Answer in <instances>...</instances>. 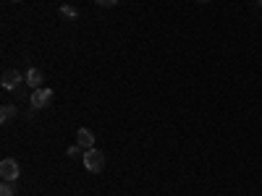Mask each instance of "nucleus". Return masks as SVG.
<instances>
[{"label":"nucleus","mask_w":262,"mask_h":196,"mask_svg":"<svg viewBox=\"0 0 262 196\" xmlns=\"http://www.w3.org/2000/svg\"><path fill=\"white\" fill-rule=\"evenodd\" d=\"M84 168L89 170V173H102L105 170V155L100 152V149H84Z\"/></svg>","instance_id":"1"},{"label":"nucleus","mask_w":262,"mask_h":196,"mask_svg":"<svg viewBox=\"0 0 262 196\" xmlns=\"http://www.w3.org/2000/svg\"><path fill=\"white\" fill-rule=\"evenodd\" d=\"M19 175H21V165L13 157H6L3 162H0V178L3 180H16Z\"/></svg>","instance_id":"2"},{"label":"nucleus","mask_w":262,"mask_h":196,"mask_svg":"<svg viewBox=\"0 0 262 196\" xmlns=\"http://www.w3.org/2000/svg\"><path fill=\"white\" fill-rule=\"evenodd\" d=\"M53 89L48 86H42V89H34V94H32V108L34 110H42V108H48V105L53 102Z\"/></svg>","instance_id":"3"},{"label":"nucleus","mask_w":262,"mask_h":196,"mask_svg":"<svg viewBox=\"0 0 262 196\" xmlns=\"http://www.w3.org/2000/svg\"><path fill=\"white\" fill-rule=\"evenodd\" d=\"M21 73L16 71V68H8V71H3V89H16L19 84H21Z\"/></svg>","instance_id":"4"},{"label":"nucleus","mask_w":262,"mask_h":196,"mask_svg":"<svg viewBox=\"0 0 262 196\" xmlns=\"http://www.w3.org/2000/svg\"><path fill=\"white\" fill-rule=\"evenodd\" d=\"M76 144H79L82 149H92L95 146V133H92L89 128H79L76 131Z\"/></svg>","instance_id":"5"},{"label":"nucleus","mask_w":262,"mask_h":196,"mask_svg":"<svg viewBox=\"0 0 262 196\" xmlns=\"http://www.w3.org/2000/svg\"><path fill=\"white\" fill-rule=\"evenodd\" d=\"M42 81H45V73L40 68H29L26 73V84L32 86V89H42Z\"/></svg>","instance_id":"6"},{"label":"nucleus","mask_w":262,"mask_h":196,"mask_svg":"<svg viewBox=\"0 0 262 196\" xmlns=\"http://www.w3.org/2000/svg\"><path fill=\"white\" fill-rule=\"evenodd\" d=\"M16 115H19V108H16V105H3V110H0V123H11Z\"/></svg>","instance_id":"7"},{"label":"nucleus","mask_w":262,"mask_h":196,"mask_svg":"<svg viewBox=\"0 0 262 196\" xmlns=\"http://www.w3.org/2000/svg\"><path fill=\"white\" fill-rule=\"evenodd\" d=\"M60 16H63L66 21H76V19H79V11L66 3V6H60Z\"/></svg>","instance_id":"8"},{"label":"nucleus","mask_w":262,"mask_h":196,"mask_svg":"<svg viewBox=\"0 0 262 196\" xmlns=\"http://www.w3.org/2000/svg\"><path fill=\"white\" fill-rule=\"evenodd\" d=\"M0 196H16V186H13V180H3V186H0Z\"/></svg>","instance_id":"9"},{"label":"nucleus","mask_w":262,"mask_h":196,"mask_svg":"<svg viewBox=\"0 0 262 196\" xmlns=\"http://www.w3.org/2000/svg\"><path fill=\"white\" fill-rule=\"evenodd\" d=\"M97 6H102V8H113V6H118V0H97Z\"/></svg>","instance_id":"10"},{"label":"nucleus","mask_w":262,"mask_h":196,"mask_svg":"<svg viewBox=\"0 0 262 196\" xmlns=\"http://www.w3.org/2000/svg\"><path fill=\"white\" fill-rule=\"evenodd\" d=\"M79 149H82L79 144H76V146H71V149H68V157H79Z\"/></svg>","instance_id":"11"},{"label":"nucleus","mask_w":262,"mask_h":196,"mask_svg":"<svg viewBox=\"0 0 262 196\" xmlns=\"http://www.w3.org/2000/svg\"><path fill=\"white\" fill-rule=\"evenodd\" d=\"M197 3H207V0H197Z\"/></svg>","instance_id":"12"},{"label":"nucleus","mask_w":262,"mask_h":196,"mask_svg":"<svg viewBox=\"0 0 262 196\" xmlns=\"http://www.w3.org/2000/svg\"><path fill=\"white\" fill-rule=\"evenodd\" d=\"M16 3H19V0H16Z\"/></svg>","instance_id":"13"}]
</instances>
